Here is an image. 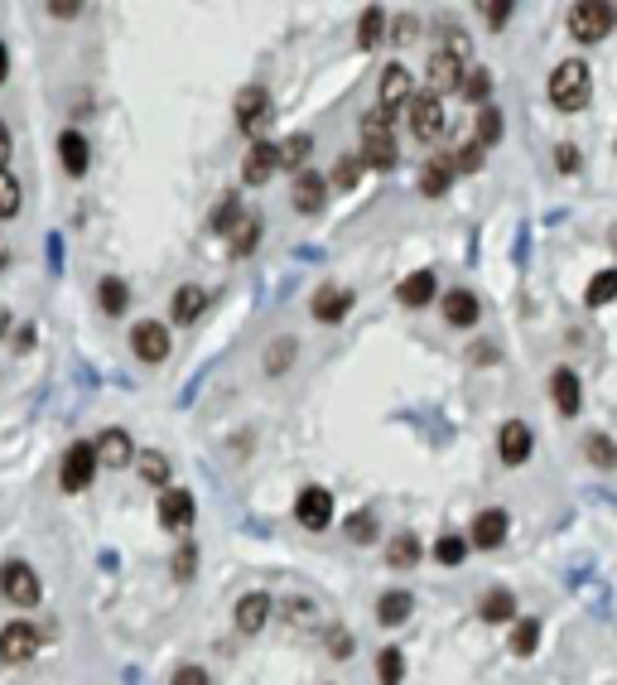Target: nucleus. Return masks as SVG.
I'll use <instances>...</instances> for the list:
<instances>
[{"label":"nucleus","instance_id":"f257e3e1","mask_svg":"<svg viewBox=\"0 0 617 685\" xmlns=\"http://www.w3.org/2000/svg\"><path fill=\"white\" fill-rule=\"evenodd\" d=\"M589 92H593V73H589V63H560L555 68V78H550V102L560 111H579V107H589Z\"/></svg>","mask_w":617,"mask_h":685},{"label":"nucleus","instance_id":"f03ea898","mask_svg":"<svg viewBox=\"0 0 617 685\" xmlns=\"http://www.w3.org/2000/svg\"><path fill=\"white\" fill-rule=\"evenodd\" d=\"M617 25V10L608 0H579L574 10H569V34L579 39V44H598V39H608Z\"/></svg>","mask_w":617,"mask_h":685},{"label":"nucleus","instance_id":"7ed1b4c3","mask_svg":"<svg viewBox=\"0 0 617 685\" xmlns=\"http://www.w3.org/2000/svg\"><path fill=\"white\" fill-rule=\"evenodd\" d=\"M362 165L372 169H391L396 165V140H391V116L376 107L367 121H362Z\"/></svg>","mask_w":617,"mask_h":685},{"label":"nucleus","instance_id":"20e7f679","mask_svg":"<svg viewBox=\"0 0 617 685\" xmlns=\"http://www.w3.org/2000/svg\"><path fill=\"white\" fill-rule=\"evenodd\" d=\"M0 594H5V603H15V608H34L39 603V575L29 570L25 560H5L0 565Z\"/></svg>","mask_w":617,"mask_h":685},{"label":"nucleus","instance_id":"39448f33","mask_svg":"<svg viewBox=\"0 0 617 685\" xmlns=\"http://www.w3.org/2000/svg\"><path fill=\"white\" fill-rule=\"evenodd\" d=\"M266 116H270V92L266 87H242V97H237V121H242V131L256 145L266 136Z\"/></svg>","mask_w":617,"mask_h":685},{"label":"nucleus","instance_id":"423d86ee","mask_svg":"<svg viewBox=\"0 0 617 685\" xmlns=\"http://www.w3.org/2000/svg\"><path fill=\"white\" fill-rule=\"evenodd\" d=\"M92 473H97V444H73V449L63 454V488H68V493L92 488Z\"/></svg>","mask_w":617,"mask_h":685},{"label":"nucleus","instance_id":"0eeeda50","mask_svg":"<svg viewBox=\"0 0 617 685\" xmlns=\"http://www.w3.org/2000/svg\"><path fill=\"white\" fill-rule=\"evenodd\" d=\"M39 652V628H29V623H5L0 628V661H10V666H20Z\"/></svg>","mask_w":617,"mask_h":685},{"label":"nucleus","instance_id":"6e6552de","mask_svg":"<svg viewBox=\"0 0 617 685\" xmlns=\"http://www.w3.org/2000/svg\"><path fill=\"white\" fill-rule=\"evenodd\" d=\"M410 131H415L420 140H439V136H444V102H439V97H430V92H425V97H415V102H410Z\"/></svg>","mask_w":617,"mask_h":685},{"label":"nucleus","instance_id":"1a4fd4ad","mask_svg":"<svg viewBox=\"0 0 617 685\" xmlns=\"http://www.w3.org/2000/svg\"><path fill=\"white\" fill-rule=\"evenodd\" d=\"M410 92H415L410 73H405L401 63H391V68L381 73V111H386V116H396L401 107H410V102H415Z\"/></svg>","mask_w":617,"mask_h":685},{"label":"nucleus","instance_id":"9d476101","mask_svg":"<svg viewBox=\"0 0 617 685\" xmlns=\"http://www.w3.org/2000/svg\"><path fill=\"white\" fill-rule=\"evenodd\" d=\"M131 348L140 362H164V357H169V329L155 324V319H145V324H135Z\"/></svg>","mask_w":617,"mask_h":685},{"label":"nucleus","instance_id":"9b49d317","mask_svg":"<svg viewBox=\"0 0 617 685\" xmlns=\"http://www.w3.org/2000/svg\"><path fill=\"white\" fill-rule=\"evenodd\" d=\"M295 517H299V526L323 531V526L333 521V497H328V488H304L295 502Z\"/></svg>","mask_w":617,"mask_h":685},{"label":"nucleus","instance_id":"f8f14e48","mask_svg":"<svg viewBox=\"0 0 617 685\" xmlns=\"http://www.w3.org/2000/svg\"><path fill=\"white\" fill-rule=\"evenodd\" d=\"M160 526L164 531H188V526H193V493H184V488H164L160 493Z\"/></svg>","mask_w":617,"mask_h":685},{"label":"nucleus","instance_id":"ddd939ff","mask_svg":"<svg viewBox=\"0 0 617 685\" xmlns=\"http://www.w3.org/2000/svg\"><path fill=\"white\" fill-rule=\"evenodd\" d=\"M97 464H107V468L135 464V439L126 430H102L97 435Z\"/></svg>","mask_w":617,"mask_h":685},{"label":"nucleus","instance_id":"4468645a","mask_svg":"<svg viewBox=\"0 0 617 685\" xmlns=\"http://www.w3.org/2000/svg\"><path fill=\"white\" fill-rule=\"evenodd\" d=\"M497 454H502V464H526L531 459V425L507 420L502 435H497Z\"/></svg>","mask_w":617,"mask_h":685},{"label":"nucleus","instance_id":"2eb2a0df","mask_svg":"<svg viewBox=\"0 0 617 685\" xmlns=\"http://www.w3.org/2000/svg\"><path fill=\"white\" fill-rule=\"evenodd\" d=\"M507 512L502 507H487V512H478V521H473V546L478 550H497L502 541H507Z\"/></svg>","mask_w":617,"mask_h":685},{"label":"nucleus","instance_id":"dca6fc26","mask_svg":"<svg viewBox=\"0 0 617 685\" xmlns=\"http://www.w3.org/2000/svg\"><path fill=\"white\" fill-rule=\"evenodd\" d=\"M478 314H483V309H478V295H473V290H463V285H458V290H449V295H444V319H449L454 329H473V324H478Z\"/></svg>","mask_w":617,"mask_h":685},{"label":"nucleus","instance_id":"f3484780","mask_svg":"<svg viewBox=\"0 0 617 685\" xmlns=\"http://www.w3.org/2000/svg\"><path fill=\"white\" fill-rule=\"evenodd\" d=\"M430 97H439V92H454V87H463V63L458 58H449L444 49L430 58Z\"/></svg>","mask_w":617,"mask_h":685},{"label":"nucleus","instance_id":"a211bd4d","mask_svg":"<svg viewBox=\"0 0 617 685\" xmlns=\"http://www.w3.org/2000/svg\"><path fill=\"white\" fill-rule=\"evenodd\" d=\"M280 169V155H275V145L261 140V145H251V155H246L242 165V179L246 184H270V174Z\"/></svg>","mask_w":617,"mask_h":685},{"label":"nucleus","instance_id":"6ab92c4d","mask_svg":"<svg viewBox=\"0 0 617 685\" xmlns=\"http://www.w3.org/2000/svg\"><path fill=\"white\" fill-rule=\"evenodd\" d=\"M290 198H295L299 213H319L323 203H328V184H323V174L304 169V174L295 179V193H290Z\"/></svg>","mask_w":617,"mask_h":685},{"label":"nucleus","instance_id":"aec40b11","mask_svg":"<svg viewBox=\"0 0 617 685\" xmlns=\"http://www.w3.org/2000/svg\"><path fill=\"white\" fill-rule=\"evenodd\" d=\"M348 309H352V295L348 290H338V285H323L319 295H314V319H319V324L348 319Z\"/></svg>","mask_w":617,"mask_h":685},{"label":"nucleus","instance_id":"412c9836","mask_svg":"<svg viewBox=\"0 0 617 685\" xmlns=\"http://www.w3.org/2000/svg\"><path fill=\"white\" fill-rule=\"evenodd\" d=\"M58 155H63V169H68L73 179H82V174H87V165H92L87 136H78V131H63V136H58Z\"/></svg>","mask_w":617,"mask_h":685},{"label":"nucleus","instance_id":"4be33fe9","mask_svg":"<svg viewBox=\"0 0 617 685\" xmlns=\"http://www.w3.org/2000/svg\"><path fill=\"white\" fill-rule=\"evenodd\" d=\"M550 396H555L560 415H579V406H584V386H579V377H574L569 367H560V372H555V382H550Z\"/></svg>","mask_w":617,"mask_h":685},{"label":"nucleus","instance_id":"5701e85b","mask_svg":"<svg viewBox=\"0 0 617 685\" xmlns=\"http://www.w3.org/2000/svg\"><path fill=\"white\" fill-rule=\"evenodd\" d=\"M434 290H439V280H434V271H410L401 280V304H410V309H420V304H430L434 300Z\"/></svg>","mask_w":617,"mask_h":685},{"label":"nucleus","instance_id":"b1692460","mask_svg":"<svg viewBox=\"0 0 617 685\" xmlns=\"http://www.w3.org/2000/svg\"><path fill=\"white\" fill-rule=\"evenodd\" d=\"M270 623V599L266 594H246L242 603H237V628L251 637V632H261Z\"/></svg>","mask_w":617,"mask_h":685},{"label":"nucleus","instance_id":"393cba45","mask_svg":"<svg viewBox=\"0 0 617 685\" xmlns=\"http://www.w3.org/2000/svg\"><path fill=\"white\" fill-rule=\"evenodd\" d=\"M275 155H280V169H295L304 174L309 160H314V136H290L285 145H275Z\"/></svg>","mask_w":617,"mask_h":685},{"label":"nucleus","instance_id":"a878e982","mask_svg":"<svg viewBox=\"0 0 617 685\" xmlns=\"http://www.w3.org/2000/svg\"><path fill=\"white\" fill-rule=\"evenodd\" d=\"M203 309H208V295H203L198 285H179V290H174V324L203 319Z\"/></svg>","mask_w":617,"mask_h":685},{"label":"nucleus","instance_id":"bb28decb","mask_svg":"<svg viewBox=\"0 0 617 685\" xmlns=\"http://www.w3.org/2000/svg\"><path fill=\"white\" fill-rule=\"evenodd\" d=\"M410 608H415V599H410L405 589H391V594H381V603H376V618H381V628H396V623L410 618Z\"/></svg>","mask_w":617,"mask_h":685},{"label":"nucleus","instance_id":"cd10ccee","mask_svg":"<svg viewBox=\"0 0 617 685\" xmlns=\"http://www.w3.org/2000/svg\"><path fill=\"white\" fill-rule=\"evenodd\" d=\"M449 184H454V160H430L425 174H420V193H425V198H439Z\"/></svg>","mask_w":617,"mask_h":685},{"label":"nucleus","instance_id":"c85d7f7f","mask_svg":"<svg viewBox=\"0 0 617 685\" xmlns=\"http://www.w3.org/2000/svg\"><path fill=\"white\" fill-rule=\"evenodd\" d=\"M135 468H140V478H145L150 488H164V483H169V459H164L160 449H140V454H135Z\"/></svg>","mask_w":617,"mask_h":685},{"label":"nucleus","instance_id":"c756f323","mask_svg":"<svg viewBox=\"0 0 617 685\" xmlns=\"http://www.w3.org/2000/svg\"><path fill=\"white\" fill-rule=\"evenodd\" d=\"M386 565H396V570H410V565H420V541L401 531L396 541H386Z\"/></svg>","mask_w":617,"mask_h":685},{"label":"nucleus","instance_id":"7c9ffc66","mask_svg":"<svg viewBox=\"0 0 617 685\" xmlns=\"http://www.w3.org/2000/svg\"><path fill=\"white\" fill-rule=\"evenodd\" d=\"M97 295H102V309H107V314H126V304H131L126 280H116V275H107V280L97 285Z\"/></svg>","mask_w":617,"mask_h":685},{"label":"nucleus","instance_id":"2f4dec72","mask_svg":"<svg viewBox=\"0 0 617 685\" xmlns=\"http://www.w3.org/2000/svg\"><path fill=\"white\" fill-rule=\"evenodd\" d=\"M478 613H483L487 623H507V618H516V599H511L507 589H492V594L483 599V608H478Z\"/></svg>","mask_w":617,"mask_h":685},{"label":"nucleus","instance_id":"473e14b6","mask_svg":"<svg viewBox=\"0 0 617 685\" xmlns=\"http://www.w3.org/2000/svg\"><path fill=\"white\" fill-rule=\"evenodd\" d=\"M584 300L593 304V309H603V304H613L617 300V266L613 271H598L589 280V295H584Z\"/></svg>","mask_w":617,"mask_h":685},{"label":"nucleus","instance_id":"72a5a7b5","mask_svg":"<svg viewBox=\"0 0 617 685\" xmlns=\"http://www.w3.org/2000/svg\"><path fill=\"white\" fill-rule=\"evenodd\" d=\"M376 676H381V685H401L405 657L396 652V647H381V652H376Z\"/></svg>","mask_w":617,"mask_h":685},{"label":"nucleus","instance_id":"f704fd0d","mask_svg":"<svg viewBox=\"0 0 617 685\" xmlns=\"http://www.w3.org/2000/svg\"><path fill=\"white\" fill-rule=\"evenodd\" d=\"M536 642H540V618H521L516 632H511V652H516V657H531Z\"/></svg>","mask_w":617,"mask_h":685},{"label":"nucleus","instance_id":"c9c22d12","mask_svg":"<svg viewBox=\"0 0 617 685\" xmlns=\"http://www.w3.org/2000/svg\"><path fill=\"white\" fill-rule=\"evenodd\" d=\"M502 131H507V126H502V111L497 107H483L478 111V145H497V140H502Z\"/></svg>","mask_w":617,"mask_h":685},{"label":"nucleus","instance_id":"e433bc0d","mask_svg":"<svg viewBox=\"0 0 617 685\" xmlns=\"http://www.w3.org/2000/svg\"><path fill=\"white\" fill-rule=\"evenodd\" d=\"M15 213H20V179L0 169V218H15Z\"/></svg>","mask_w":617,"mask_h":685},{"label":"nucleus","instance_id":"4c0bfd02","mask_svg":"<svg viewBox=\"0 0 617 685\" xmlns=\"http://www.w3.org/2000/svg\"><path fill=\"white\" fill-rule=\"evenodd\" d=\"M381 34H386V15H381V10H367V15H362V29H357V44H362V49H376Z\"/></svg>","mask_w":617,"mask_h":685},{"label":"nucleus","instance_id":"58836bf2","mask_svg":"<svg viewBox=\"0 0 617 685\" xmlns=\"http://www.w3.org/2000/svg\"><path fill=\"white\" fill-rule=\"evenodd\" d=\"M256 237H261V222H256V218H242V222H237V237H232V256H251Z\"/></svg>","mask_w":617,"mask_h":685},{"label":"nucleus","instance_id":"ea45409f","mask_svg":"<svg viewBox=\"0 0 617 685\" xmlns=\"http://www.w3.org/2000/svg\"><path fill=\"white\" fill-rule=\"evenodd\" d=\"M589 459L598 468H617V444L608 435H589Z\"/></svg>","mask_w":617,"mask_h":685},{"label":"nucleus","instance_id":"a19ab883","mask_svg":"<svg viewBox=\"0 0 617 685\" xmlns=\"http://www.w3.org/2000/svg\"><path fill=\"white\" fill-rule=\"evenodd\" d=\"M237 222H242V203H237V198H222L213 213V232H232Z\"/></svg>","mask_w":617,"mask_h":685},{"label":"nucleus","instance_id":"79ce46f5","mask_svg":"<svg viewBox=\"0 0 617 685\" xmlns=\"http://www.w3.org/2000/svg\"><path fill=\"white\" fill-rule=\"evenodd\" d=\"M357 174H362V155H343V160L333 165V184H338V189H352Z\"/></svg>","mask_w":617,"mask_h":685},{"label":"nucleus","instance_id":"37998d69","mask_svg":"<svg viewBox=\"0 0 617 685\" xmlns=\"http://www.w3.org/2000/svg\"><path fill=\"white\" fill-rule=\"evenodd\" d=\"M463 555H468V546H463L458 536H439V541H434V560H439V565H458Z\"/></svg>","mask_w":617,"mask_h":685},{"label":"nucleus","instance_id":"c03bdc74","mask_svg":"<svg viewBox=\"0 0 617 685\" xmlns=\"http://www.w3.org/2000/svg\"><path fill=\"white\" fill-rule=\"evenodd\" d=\"M444 54H449V58H458V63H463V58L473 54V39H468L463 29H454V25H449V29H444Z\"/></svg>","mask_w":617,"mask_h":685},{"label":"nucleus","instance_id":"a18cd8bd","mask_svg":"<svg viewBox=\"0 0 617 685\" xmlns=\"http://www.w3.org/2000/svg\"><path fill=\"white\" fill-rule=\"evenodd\" d=\"M487 87H492V83H487V73H483V68L463 73V97H468V102H483V107H487Z\"/></svg>","mask_w":617,"mask_h":685},{"label":"nucleus","instance_id":"49530a36","mask_svg":"<svg viewBox=\"0 0 617 685\" xmlns=\"http://www.w3.org/2000/svg\"><path fill=\"white\" fill-rule=\"evenodd\" d=\"M348 536L357 541V546H372V541H376V521L367 517V512H357V517H348Z\"/></svg>","mask_w":617,"mask_h":685},{"label":"nucleus","instance_id":"de8ad7c7","mask_svg":"<svg viewBox=\"0 0 617 685\" xmlns=\"http://www.w3.org/2000/svg\"><path fill=\"white\" fill-rule=\"evenodd\" d=\"M454 169H463V174H473V169H483V145L473 140V145H463L454 155Z\"/></svg>","mask_w":617,"mask_h":685},{"label":"nucleus","instance_id":"09e8293b","mask_svg":"<svg viewBox=\"0 0 617 685\" xmlns=\"http://www.w3.org/2000/svg\"><path fill=\"white\" fill-rule=\"evenodd\" d=\"M483 20L492 29H502L511 20V0H483Z\"/></svg>","mask_w":617,"mask_h":685},{"label":"nucleus","instance_id":"8fccbe9b","mask_svg":"<svg viewBox=\"0 0 617 685\" xmlns=\"http://www.w3.org/2000/svg\"><path fill=\"white\" fill-rule=\"evenodd\" d=\"M193 570H198V550L184 546L174 555V579H193Z\"/></svg>","mask_w":617,"mask_h":685},{"label":"nucleus","instance_id":"3c124183","mask_svg":"<svg viewBox=\"0 0 617 685\" xmlns=\"http://www.w3.org/2000/svg\"><path fill=\"white\" fill-rule=\"evenodd\" d=\"M285 613H290V623H295V628L314 623V603H309V599H290V608H285Z\"/></svg>","mask_w":617,"mask_h":685},{"label":"nucleus","instance_id":"603ef678","mask_svg":"<svg viewBox=\"0 0 617 685\" xmlns=\"http://www.w3.org/2000/svg\"><path fill=\"white\" fill-rule=\"evenodd\" d=\"M169 685H208V671H203V666H179Z\"/></svg>","mask_w":617,"mask_h":685},{"label":"nucleus","instance_id":"864d4df0","mask_svg":"<svg viewBox=\"0 0 617 685\" xmlns=\"http://www.w3.org/2000/svg\"><path fill=\"white\" fill-rule=\"evenodd\" d=\"M328 652H333V657H352V637L343 628H333L328 632Z\"/></svg>","mask_w":617,"mask_h":685},{"label":"nucleus","instance_id":"5fc2aeb1","mask_svg":"<svg viewBox=\"0 0 617 685\" xmlns=\"http://www.w3.org/2000/svg\"><path fill=\"white\" fill-rule=\"evenodd\" d=\"M49 15H54V20H73V15H82V5H73V0H54Z\"/></svg>","mask_w":617,"mask_h":685},{"label":"nucleus","instance_id":"6e6d98bb","mask_svg":"<svg viewBox=\"0 0 617 685\" xmlns=\"http://www.w3.org/2000/svg\"><path fill=\"white\" fill-rule=\"evenodd\" d=\"M555 160H560V169H574V165H579V155H574L569 145H560V155H555Z\"/></svg>","mask_w":617,"mask_h":685},{"label":"nucleus","instance_id":"4d7b16f0","mask_svg":"<svg viewBox=\"0 0 617 685\" xmlns=\"http://www.w3.org/2000/svg\"><path fill=\"white\" fill-rule=\"evenodd\" d=\"M5 160H10V131H5V121H0V169H5Z\"/></svg>","mask_w":617,"mask_h":685},{"label":"nucleus","instance_id":"13d9d810","mask_svg":"<svg viewBox=\"0 0 617 685\" xmlns=\"http://www.w3.org/2000/svg\"><path fill=\"white\" fill-rule=\"evenodd\" d=\"M5 78H10V49L0 44V83H5Z\"/></svg>","mask_w":617,"mask_h":685},{"label":"nucleus","instance_id":"bf43d9fd","mask_svg":"<svg viewBox=\"0 0 617 685\" xmlns=\"http://www.w3.org/2000/svg\"><path fill=\"white\" fill-rule=\"evenodd\" d=\"M396 39H401V44H405V39H415V20H401V29H396Z\"/></svg>","mask_w":617,"mask_h":685},{"label":"nucleus","instance_id":"052dcab7","mask_svg":"<svg viewBox=\"0 0 617 685\" xmlns=\"http://www.w3.org/2000/svg\"><path fill=\"white\" fill-rule=\"evenodd\" d=\"M10 329V314H5V309H0V333Z\"/></svg>","mask_w":617,"mask_h":685},{"label":"nucleus","instance_id":"680f3d73","mask_svg":"<svg viewBox=\"0 0 617 685\" xmlns=\"http://www.w3.org/2000/svg\"><path fill=\"white\" fill-rule=\"evenodd\" d=\"M608 242H613V251H617V227H613V237H608Z\"/></svg>","mask_w":617,"mask_h":685}]
</instances>
